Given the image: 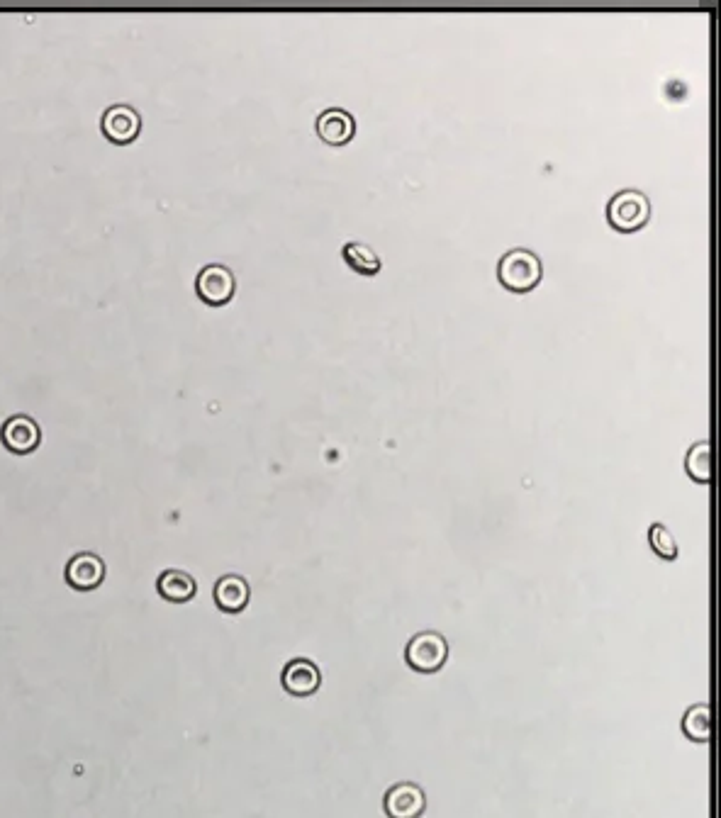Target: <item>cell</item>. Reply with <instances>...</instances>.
I'll use <instances>...</instances> for the list:
<instances>
[{
  "label": "cell",
  "instance_id": "cell-1",
  "mask_svg": "<svg viewBox=\"0 0 721 818\" xmlns=\"http://www.w3.org/2000/svg\"><path fill=\"white\" fill-rule=\"evenodd\" d=\"M544 266L541 259L529 249H512L497 263V278L512 293H529L541 283Z\"/></svg>",
  "mask_w": 721,
  "mask_h": 818
},
{
  "label": "cell",
  "instance_id": "cell-2",
  "mask_svg": "<svg viewBox=\"0 0 721 818\" xmlns=\"http://www.w3.org/2000/svg\"><path fill=\"white\" fill-rule=\"evenodd\" d=\"M651 217V203L641 190H622L607 205V220L617 232L631 234Z\"/></svg>",
  "mask_w": 721,
  "mask_h": 818
},
{
  "label": "cell",
  "instance_id": "cell-3",
  "mask_svg": "<svg viewBox=\"0 0 721 818\" xmlns=\"http://www.w3.org/2000/svg\"><path fill=\"white\" fill-rule=\"evenodd\" d=\"M446 658H449V643L437 631H422L407 643L405 660L412 670L422 672V675H432L444 668Z\"/></svg>",
  "mask_w": 721,
  "mask_h": 818
},
{
  "label": "cell",
  "instance_id": "cell-4",
  "mask_svg": "<svg viewBox=\"0 0 721 818\" xmlns=\"http://www.w3.org/2000/svg\"><path fill=\"white\" fill-rule=\"evenodd\" d=\"M195 290H198L200 300L212 307H220L232 300L234 290H237V280H234V273L227 266L210 263L195 278Z\"/></svg>",
  "mask_w": 721,
  "mask_h": 818
},
{
  "label": "cell",
  "instance_id": "cell-5",
  "mask_svg": "<svg viewBox=\"0 0 721 818\" xmlns=\"http://www.w3.org/2000/svg\"><path fill=\"white\" fill-rule=\"evenodd\" d=\"M383 809L388 818H419L427 809V794L415 782H400L388 789Z\"/></svg>",
  "mask_w": 721,
  "mask_h": 818
},
{
  "label": "cell",
  "instance_id": "cell-6",
  "mask_svg": "<svg viewBox=\"0 0 721 818\" xmlns=\"http://www.w3.org/2000/svg\"><path fill=\"white\" fill-rule=\"evenodd\" d=\"M100 130L113 144H130L142 130V117L132 105H113L103 112Z\"/></svg>",
  "mask_w": 721,
  "mask_h": 818
},
{
  "label": "cell",
  "instance_id": "cell-7",
  "mask_svg": "<svg viewBox=\"0 0 721 818\" xmlns=\"http://www.w3.org/2000/svg\"><path fill=\"white\" fill-rule=\"evenodd\" d=\"M283 687L293 697H312L322 687V672L312 660L295 658L283 668Z\"/></svg>",
  "mask_w": 721,
  "mask_h": 818
},
{
  "label": "cell",
  "instance_id": "cell-8",
  "mask_svg": "<svg viewBox=\"0 0 721 818\" xmlns=\"http://www.w3.org/2000/svg\"><path fill=\"white\" fill-rule=\"evenodd\" d=\"M0 439L8 451L13 453H32L42 441V431H39L37 422L25 414H15L0 429Z\"/></svg>",
  "mask_w": 721,
  "mask_h": 818
},
{
  "label": "cell",
  "instance_id": "cell-9",
  "mask_svg": "<svg viewBox=\"0 0 721 818\" xmlns=\"http://www.w3.org/2000/svg\"><path fill=\"white\" fill-rule=\"evenodd\" d=\"M317 134L322 142L332 144V147H342V144L351 142L356 134V120L351 112L342 108H329L317 117Z\"/></svg>",
  "mask_w": 721,
  "mask_h": 818
},
{
  "label": "cell",
  "instance_id": "cell-10",
  "mask_svg": "<svg viewBox=\"0 0 721 818\" xmlns=\"http://www.w3.org/2000/svg\"><path fill=\"white\" fill-rule=\"evenodd\" d=\"M105 577V563L95 553H78L66 565V582L74 590H95Z\"/></svg>",
  "mask_w": 721,
  "mask_h": 818
},
{
  "label": "cell",
  "instance_id": "cell-11",
  "mask_svg": "<svg viewBox=\"0 0 721 818\" xmlns=\"http://www.w3.org/2000/svg\"><path fill=\"white\" fill-rule=\"evenodd\" d=\"M215 602L222 612L239 614L249 604V582L239 575H225L215 585Z\"/></svg>",
  "mask_w": 721,
  "mask_h": 818
},
{
  "label": "cell",
  "instance_id": "cell-12",
  "mask_svg": "<svg viewBox=\"0 0 721 818\" xmlns=\"http://www.w3.org/2000/svg\"><path fill=\"white\" fill-rule=\"evenodd\" d=\"M156 590H159V595L164 597L166 602L183 604L195 597L198 585H195L193 577L183 573V570H166V573H161L159 582H156Z\"/></svg>",
  "mask_w": 721,
  "mask_h": 818
},
{
  "label": "cell",
  "instance_id": "cell-13",
  "mask_svg": "<svg viewBox=\"0 0 721 818\" xmlns=\"http://www.w3.org/2000/svg\"><path fill=\"white\" fill-rule=\"evenodd\" d=\"M683 733L690 741L707 743L712 738V707L709 704H695L685 711Z\"/></svg>",
  "mask_w": 721,
  "mask_h": 818
},
{
  "label": "cell",
  "instance_id": "cell-14",
  "mask_svg": "<svg viewBox=\"0 0 721 818\" xmlns=\"http://www.w3.org/2000/svg\"><path fill=\"white\" fill-rule=\"evenodd\" d=\"M344 259L351 268H354V271L363 273V276H376V273L380 271V266H383L376 251H373L368 244H361V242L346 244L344 246Z\"/></svg>",
  "mask_w": 721,
  "mask_h": 818
},
{
  "label": "cell",
  "instance_id": "cell-15",
  "mask_svg": "<svg viewBox=\"0 0 721 818\" xmlns=\"http://www.w3.org/2000/svg\"><path fill=\"white\" fill-rule=\"evenodd\" d=\"M685 468L687 475L697 483L707 485L712 480V448H709L707 441H700L687 451L685 458Z\"/></svg>",
  "mask_w": 721,
  "mask_h": 818
},
{
  "label": "cell",
  "instance_id": "cell-16",
  "mask_svg": "<svg viewBox=\"0 0 721 818\" xmlns=\"http://www.w3.org/2000/svg\"><path fill=\"white\" fill-rule=\"evenodd\" d=\"M648 543H651V548L661 558H665V560L678 558V543H675L673 534L668 531V526L653 524L651 531H648Z\"/></svg>",
  "mask_w": 721,
  "mask_h": 818
}]
</instances>
